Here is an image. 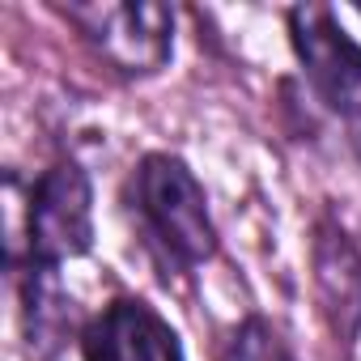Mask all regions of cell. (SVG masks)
Listing matches in <instances>:
<instances>
[{"mask_svg":"<svg viewBox=\"0 0 361 361\" xmlns=\"http://www.w3.org/2000/svg\"><path fill=\"white\" fill-rule=\"evenodd\" d=\"M132 209L149 243L174 268H200L217 255V226L200 178L174 153H149L132 178Z\"/></svg>","mask_w":361,"mask_h":361,"instance_id":"1","label":"cell"},{"mask_svg":"<svg viewBox=\"0 0 361 361\" xmlns=\"http://www.w3.org/2000/svg\"><path fill=\"white\" fill-rule=\"evenodd\" d=\"M26 259L39 268H60L64 259H77L94 243V188L90 174L77 161H56L39 174V183L26 196ZM18 238V247H22ZM18 247L9 259H18Z\"/></svg>","mask_w":361,"mask_h":361,"instance_id":"2","label":"cell"},{"mask_svg":"<svg viewBox=\"0 0 361 361\" xmlns=\"http://www.w3.org/2000/svg\"><path fill=\"white\" fill-rule=\"evenodd\" d=\"M60 13L85 35V43L123 77H153L174 56V9L149 0H90V5H60Z\"/></svg>","mask_w":361,"mask_h":361,"instance_id":"3","label":"cell"},{"mask_svg":"<svg viewBox=\"0 0 361 361\" xmlns=\"http://www.w3.org/2000/svg\"><path fill=\"white\" fill-rule=\"evenodd\" d=\"M289 39L310 77V90L331 111H353L361 102V47L344 35L327 5L289 9Z\"/></svg>","mask_w":361,"mask_h":361,"instance_id":"4","label":"cell"},{"mask_svg":"<svg viewBox=\"0 0 361 361\" xmlns=\"http://www.w3.org/2000/svg\"><path fill=\"white\" fill-rule=\"evenodd\" d=\"M310 268L327 331L336 348L348 357L361 336V251L336 221H319L310 243Z\"/></svg>","mask_w":361,"mask_h":361,"instance_id":"5","label":"cell"},{"mask_svg":"<svg viewBox=\"0 0 361 361\" xmlns=\"http://www.w3.org/2000/svg\"><path fill=\"white\" fill-rule=\"evenodd\" d=\"M81 357L85 361H183V344L149 302L119 298L81 331Z\"/></svg>","mask_w":361,"mask_h":361,"instance_id":"6","label":"cell"},{"mask_svg":"<svg viewBox=\"0 0 361 361\" xmlns=\"http://www.w3.org/2000/svg\"><path fill=\"white\" fill-rule=\"evenodd\" d=\"M22 302H26V340H30V353L47 357L64 340V331L73 327V298L64 293L56 268L30 264L26 268Z\"/></svg>","mask_w":361,"mask_h":361,"instance_id":"7","label":"cell"},{"mask_svg":"<svg viewBox=\"0 0 361 361\" xmlns=\"http://www.w3.org/2000/svg\"><path fill=\"white\" fill-rule=\"evenodd\" d=\"M226 361H293V353L285 348V340L272 323L247 319L234 327V336L226 344Z\"/></svg>","mask_w":361,"mask_h":361,"instance_id":"8","label":"cell"},{"mask_svg":"<svg viewBox=\"0 0 361 361\" xmlns=\"http://www.w3.org/2000/svg\"><path fill=\"white\" fill-rule=\"evenodd\" d=\"M357 145H361V128H357Z\"/></svg>","mask_w":361,"mask_h":361,"instance_id":"9","label":"cell"}]
</instances>
